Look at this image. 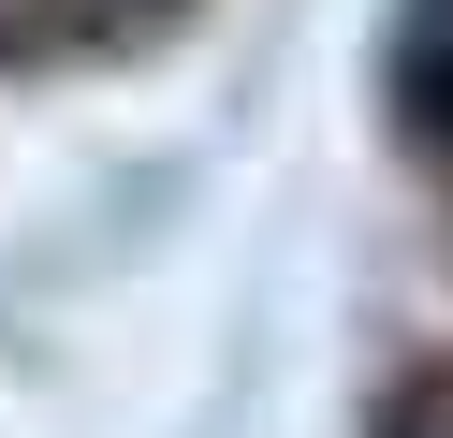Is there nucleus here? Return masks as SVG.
Here are the masks:
<instances>
[{"instance_id":"obj_1","label":"nucleus","mask_w":453,"mask_h":438,"mask_svg":"<svg viewBox=\"0 0 453 438\" xmlns=\"http://www.w3.org/2000/svg\"><path fill=\"white\" fill-rule=\"evenodd\" d=\"M395 117L453 146V0H395Z\"/></svg>"},{"instance_id":"obj_2","label":"nucleus","mask_w":453,"mask_h":438,"mask_svg":"<svg viewBox=\"0 0 453 438\" xmlns=\"http://www.w3.org/2000/svg\"><path fill=\"white\" fill-rule=\"evenodd\" d=\"M395 438H453V395H410V409H395Z\"/></svg>"}]
</instances>
